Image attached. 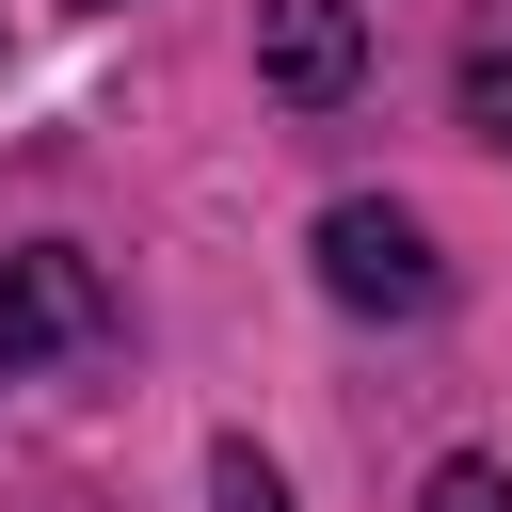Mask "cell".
I'll use <instances>...</instances> for the list:
<instances>
[{
  "instance_id": "cell-1",
  "label": "cell",
  "mask_w": 512,
  "mask_h": 512,
  "mask_svg": "<svg viewBox=\"0 0 512 512\" xmlns=\"http://www.w3.org/2000/svg\"><path fill=\"white\" fill-rule=\"evenodd\" d=\"M320 288H336L352 320H432V304H448V256H432L416 208L352 192V208H320Z\"/></svg>"
},
{
  "instance_id": "cell-2",
  "label": "cell",
  "mask_w": 512,
  "mask_h": 512,
  "mask_svg": "<svg viewBox=\"0 0 512 512\" xmlns=\"http://www.w3.org/2000/svg\"><path fill=\"white\" fill-rule=\"evenodd\" d=\"M96 336H112V272L96 256H64V240L0 256V384L48 368V352H96Z\"/></svg>"
},
{
  "instance_id": "cell-3",
  "label": "cell",
  "mask_w": 512,
  "mask_h": 512,
  "mask_svg": "<svg viewBox=\"0 0 512 512\" xmlns=\"http://www.w3.org/2000/svg\"><path fill=\"white\" fill-rule=\"evenodd\" d=\"M256 80H272L288 112H336V96L368 80V16H352V0H256Z\"/></svg>"
},
{
  "instance_id": "cell-4",
  "label": "cell",
  "mask_w": 512,
  "mask_h": 512,
  "mask_svg": "<svg viewBox=\"0 0 512 512\" xmlns=\"http://www.w3.org/2000/svg\"><path fill=\"white\" fill-rule=\"evenodd\" d=\"M416 512H512V464H480V448H448V464L416 480Z\"/></svg>"
},
{
  "instance_id": "cell-5",
  "label": "cell",
  "mask_w": 512,
  "mask_h": 512,
  "mask_svg": "<svg viewBox=\"0 0 512 512\" xmlns=\"http://www.w3.org/2000/svg\"><path fill=\"white\" fill-rule=\"evenodd\" d=\"M208 496H224V512H304V496H288V480H272V464H256V448H240V432H224V448H208Z\"/></svg>"
},
{
  "instance_id": "cell-6",
  "label": "cell",
  "mask_w": 512,
  "mask_h": 512,
  "mask_svg": "<svg viewBox=\"0 0 512 512\" xmlns=\"http://www.w3.org/2000/svg\"><path fill=\"white\" fill-rule=\"evenodd\" d=\"M464 128L512 144V48H464Z\"/></svg>"
}]
</instances>
